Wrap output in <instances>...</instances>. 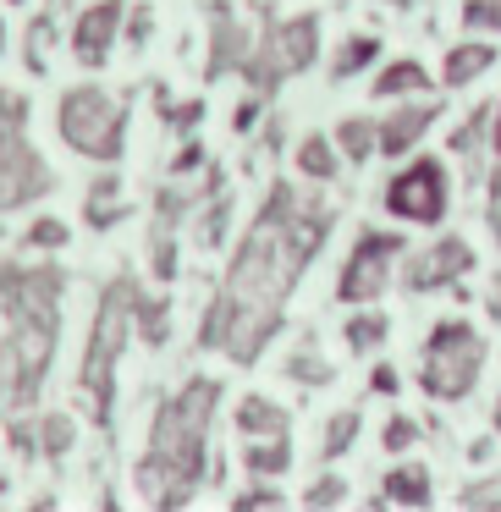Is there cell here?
I'll return each mask as SVG.
<instances>
[{
    "label": "cell",
    "instance_id": "1",
    "mask_svg": "<svg viewBox=\"0 0 501 512\" xmlns=\"http://www.w3.org/2000/svg\"><path fill=\"white\" fill-rule=\"evenodd\" d=\"M336 226V210L292 182H270L259 215L248 221L232 265L221 276V292L210 298L199 325V347L226 353L232 364H259L270 336L287 320V298L314 265Z\"/></svg>",
    "mask_w": 501,
    "mask_h": 512
},
{
    "label": "cell",
    "instance_id": "2",
    "mask_svg": "<svg viewBox=\"0 0 501 512\" xmlns=\"http://www.w3.org/2000/svg\"><path fill=\"white\" fill-rule=\"evenodd\" d=\"M61 292L67 276L56 265H17L0 259V419H17L39 402V386L50 375V358L61 342Z\"/></svg>",
    "mask_w": 501,
    "mask_h": 512
},
{
    "label": "cell",
    "instance_id": "3",
    "mask_svg": "<svg viewBox=\"0 0 501 512\" xmlns=\"http://www.w3.org/2000/svg\"><path fill=\"white\" fill-rule=\"evenodd\" d=\"M221 408V380L193 375L155 408L149 446L138 457V490L155 512H177L204 485V452H210V424Z\"/></svg>",
    "mask_w": 501,
    "mask_h": 512
},
{
    "label": "cell",
    "instance_id": "4",
    "mask_svg": "<svg viewBox=\"0 0 501 512\" xmlns=\"http://www.w3.org/2000/svg\"><path fill=\"white\" fill-rule=\"evenodd\" d=\"M133 303H138V281L133 276H111L94 303V325H89V347H83V397L94 408V424H111L116 413V364H122L127 342H133Z\"/></svg>",
    "mask_w": 501,
    "mask_h": 512
},
{
    "label": "cell",
    "instance_id": "5",
    "mask_svg": "<svg viewBox=\"0 0 501 512\" xmlns=\"http://www.w3.org/2000/svg\"><path fill=\"white\" fill-rule=\"evenodd\" d=\"M56 133L72 155L94 166H116L127 155V100L100 83H78L56 100Z\"/></svg>",
    "mask_w": 501,
    "mask_h": 512
},
{
    "label": "cell",
    "instance_id": "6",
    "mask_svg": "<svg viewBox=\"0 0 501 512\" xmlns=\"http://www.w3.org/2000/svg\"><path fill=\"white\" fill-rule=\"evenodd\" d=\"M314 61H320V12H292V17H270L265 23L254 56H248V67L237 78L248 83V94L270 100L281 83L309 72Z\"/></svg>",
    "mask_w": 501,
    "mask_h": 512
},
{
    "label": "cell",
    "instance_id": "7",
    "mask_svg": "<svg viewBox=\"0 0 501 512\" xmlns=\"http://www.w3.org/2000/svg\"><path fill=\"white\" fill-rule=\"evenodd\" d=\"M485 336L468 320H435L424 336V358H419V386L435 402H463L479 386V369H485Z\"/></svg>",
    "mask_w": 501,
    "mask_h": 512
},
{
    "label": "cell",
    "instance_id": "8",
    "mask_svg": "<svg viewBox=\"0 0 501 512\" xmlns=\"http://www.w3.org/2000/svg\"><path fill=\"white\" fill-rule=\"evenodd\" d=\"M391 221H408V226H441L446 210H452V171L446 160L435 155H413L408 166L391 171L386 193H380Z\"/></svg>",
    "mask_w": 501,
    "mask_h": 512
},
{
    "label": "cell",
    "instance_id": "9",
    "mask_svg": "<svg viewBox=\"0 0 501 512\" xmlns=\"http://www.w3.org/2000/svg\"><path fill=\"white\" fill-rule=\"evenodd\" d=\"M402 232H380V226H369V232H358L353 254H347L342 276H336V298L342 303H375L380 292L391 287V276H397L402 265Z\"/></svg>",
    "mask_w": 501,
    "mask_h": 512
},
{
    "label": "cell",
    "instance_id": "10",
    "mask_svg": "<svg viewBox=\"0 0 501 512\" xmlns=\"http://www.w3.org/2000/svg\"><path fill=\"white\" fill-rule=\"evenodd\" d=\"M50 188H56V171L28 144V127H0V215L45 199Z\"/></svg>",
    "mask_w": 501,
    "mask_h": 512
},
{
    "label": "cell",
    "instance_id": "11",
    "mask_svg": "<svg viewBox=\"0 0 501 512\" xmlns=\"http://www.w3.org/2000/svg\"><path fill=\"white\" fill-rule=\"evenodd\" d=\"M122 28H127V0H89L78 17H72V61H78L83 72H100L111 67L116 45H122Z\"/></svg>",
    "mask_w": 501,
    "mask_h": 512
},
{
    "label": "cell",
    "instance_id": "12",
    "mask_svg": "<svg viewBox=\"0 0 501 512\" xmlns=\"http://www.w3.org/2000/svg\"><path fill=\"white\" fill-rule=\"evenodd\" d=\"M474 270V243L468 237H435L430 248L402 265V287L408 292H441V287H457V281Z\"/></svg>",
    "mask_w": 501,
    "mask_h": 512
},
{
    "label": "cell",
    "instance_id": "13",
    "mask_svg": "<svg viewBox=\"0 0 501 512\" xmlns=\"http://www.w3.org/2000/svg\"><path fill=\"white\" fill-rule=\"evenodd\" d=\"M259 34L248 28V17L237 12V6H226V0H215L210 6V56H204V78H226V72H243L248 56H254Z\"/></svg>",
    "mask_w": 501,
    "mask_h": 512
},
{
    "label": "cell",
    "instance_id": "14",
    "mask_svg": "<svg viewBox=\"0 0 501 512\" xmlns=\"http://www.w3.org/2000/svg\"><path fill=\"white\" fill-rule=\"evenodd\" d=\"M435 122H441V100H397V111L375 122V155H413Z\"/></svg>",
    "mask_w": 501,
    "mask_h": 512
},
{
    "label": "cell",
    "instance_id": "15",
    "mask_svg": "<svg viewBox=\"0 0 501 512\" xmlns=\"http://www.w3.org/2000/svg\"><path fill=\"white\" fill-rule=\"evenodd\" d=\"M501 61V45H490V39H463V45H446L441 56V89H468V83H479L490 67Z\"/></svg>",
    "mask_w": 501,
    "mask_h": 512
},
{
    "label": "cell",
    "instance_id": "16",
    "mask_svg": "<svg viewBox=\"0 0 501 512\" xmlns=\"http://www.w3.org/2000/svg\"><path fill=\"white\" fill-rule=\"evenodd\" d=\"M430 89H435L430 67H424V61H413V56L386 61V67L375 72V83H369V94H375V100H430Z\"/></svg>",
    "mask_w": 501,
    "mask_h": 512
},
{
    "label": "cell",
    "instance_id": "17",
    "mask_svg": "<svg viewBox=\"0 0 501 512\" xmlns=\"http://www.w3.org/2000/svg\"><path fill=\"white\" fill-rule=\"evenodd\" d=\"M380 61V39L375 34H347L331 50V83H353L358 72H369Z\"/></svg>",
    "mask_w": 501,
    "mask_h": 512
},
{
    "label": "cell",
    "instance_id": "18",
    "mask_svg": "<svg viewBox=\"0 0 501 512\" xmlns=\"http://www.w3.org/2000/svg\"><path fill=\"white\" fill-rule=\"evenodd\" d=\"M237 430L254 435V441H276V435H287V408L270 397H243L237 402Z\"/></svg>",
    "mask_w": 501,
    "mask_h": 512
},
{
    "label": "cell",
    "instance_id": "19",
    "mask_svg": "<svg viewBox=\"0 0 501 512\" xmlns=\"http://www.w3.org/2000/svg\"><path fill=\"white\" fill-rule=\"evenodd\" d=\"M83 215H89V226H94V232H111L116 221H127L122 177H94L89 199H83Z\"/></svg>",
    "mask_w": 501,
    "mask_h": 512
},
{
    "label": "cell",
    "instance_id": "20",
    "mask_svg": "<svg viewBox=\"0 0 501 512\" xmlns=\"http://www.w3.org/2000/svg\"><path fill=\"white\" fill-rule=\"evenodd\" d=\"M298 177H309V182H336V171H342V155H336V144L325 133H309V138H298Z\"/></svg>",
    "mask_w": 501,
    "mask_h": 512
},
{
    "label": "cell",
    "instance_id": "21",
    "mask_svg": "<svg viewBox=\"0 0 501 512\" xmlns=\"http://www.w3.org/2000/svg\"><path fill=\"white\" fill-rule=\"evenodd\" d=\"M386 496L397 507H430V468L424 463H397L386 474Z\"/></svg>",
    "mask_w": 501,
    "mask_h": 512
},
{
    "label": "cell",
    "instance_id": "22",
    "mask_svg": "<svg viewBox=\"0 0 501 512\" xmlns=\"http://www.w3.org/2000/svg\"><path fill=\"white\" fill-rule=\"evenodd\" d=\"M331 144H336V155H342V160L364 166V160L375 155V122H369V116H342L336 133H331Z\"/></svg>",
    "mask_w": 501,
    "mask_h": 512
},
{
    "label": "cell",
    "instance_id": "23",
    "mask_svg": "<svg viewBox=\"0 0 501 512\" xmlns=\"http://www.w3.org/2000/svg\"><path fill=\"white\" fill-rule=\"evenodd\" d=\"M133 331L144 336L149 347H160L171 336V303L166 298H149L144 287H138V303H133Z\"/></svg>",
    "mask_w": 501,
    "mask_h": 512
},
{
    "label": "cell",
    "instance_id": "24",
    "mask_svg": "<svg viewBox=\"0 0 501 512\" xmlns=\"http://www.w3.org/2000/svg\"><path fill=\"white\" fill-rule=\"evenodd\" d=\"M287 463H292V441H287V435H276V441H254L243 452V468H248V474H259V479H265V474H287Z\"/></svg>",
    "mask_w": 501,
    "mask_h": 512
},
{
    "label": "cell",
    "instance_id": "25",
    "mask_svg": "<svg viewBox=\"0 0 501 512\" xmlns=\"http://www.w3.org/2000/svg\"><path fill=\"white\" fill-rule=\"evenodd\" d=\"M72 419L67 413H45V419H34V452H45V457H67L72 452Z\"/></svg>",
    "mask_w": 501,
    "mask_h": 512
},
{
    "label": "cell",
    "instance_id": "26",
    "mask_svg": "<svg viewBox=\"0 0 501 512\" xmlns=\"http://www.w3.org/2000/svg\"><path fill=\"white\" fill-rule=\"evenodd\" d=\"M386 336H391V320L380 309H364V314H353V320H347V347H353V353H375Z\"/></svg>",
    "mask_w": 501,
    "mask_h": 512
},
{
    "label": "cell",
    "instance_id": "27",
    "mask_svg": "<svg viewBox=\"0 0 501 512\" xmlns=\"http://www.w3.org/2000/svg\"><path fill=\"white\" fill-rule=\"evenodd\" d=\"M463 28L468 39H501V0H463Z\"/></svg>",
    "mask_w": 501,
    "mask_h": 512
},
{
    "label": "cell",
    "instance_id": "28",
    "mask_svg": "<svg viewBox=\"0 0 501 512\" xmlns=\"http://www.w3.org/2000/svg\"><path fill=\"white\" fill-rule=\"evenodd\" d=\"M353 441H358V413L353 408L331 413V424H325V435H320V457H325V463H336Z\"/></svg>",
    "mask_w": 501,
    "mask_h": 512
},
{
    "label": "cell",
    "instance_id": "29",
    "mask_svg": "<svg viewBox=\"0 0 501 512\" xmlns=\"http://www.w3.org/2000/svg\"><path fill=\"white\" fill-rule=\"evenodd\" d=\"M479 144H490V105H479V111L463 122V133H452V155H463L468 166H474Z\"/></svg>",
    "mask_w": 501,
    "mask_h": 512
},
{
    "label": "cell",
    "instance_id": "30",
    "mask_svg": "<svg viewBox=\"0 0 501 512\" xmlns=\"http://www.w3.org/2000/svg\"><path fill=\"white\" fill-rule=\"evenodd\" d=\"M149 270H155V281L177 276V232H171V226H155V232H149Z\"/></svg>",
    "mask_w": 501,
    "mask_h": 512
},
{
    "label": "cell",
    "instance_id": "31",
    "mask_svg": "<svg viewBox=\"0 0 501 512\" xmlns=\"http://www.w3.org/2000/svg\"><path fill=\"white\" fill-rule=\"evenodd\" d=\"M287 375L298 380V386H331V364H325L320 353H314V347H298V353L287 358Z\"/></svg>",
    "mask_w": 501,
    "mask_h": 512
},
{
    "label": "cell",
    "instance_id": "32",
    "mask_svg": "<svg viewBox=\"0 0 501 512\" xmlns=\"http://www.w3.org/2000/svg\"><path fill=\"white\" fill-rule=\"evenodd\" d=\"M226 221H232V199H226V193H215V199H204L199 243H204V248H221V237H226Z\"/></svg>",
    "mask_w": 501,
    "mask_h": 512
},
{
    "label": "cell",
    "instance_id": "33",
    "mask_svg": "<svg viewBox=\"0 0 501 512\" xmlns=\"http://www.w3.org/2000/svg\"><path fill=\"white\" fill-rule=\"evenodd\" d=\"M342 501H347V479L342 474H320L309 485V496H303V507H309V512H331V507H342Z\"/></svg>",
    "mask_w": 501,
    "mask_h": 512
},
{
    "label": "cell",
    "instance_id": "34",
    "mask_svg": "<svg viewBox=\"0 0 501 512\" xmlns=\"http://www.w3.org/2000/svg\"><path fill=\"white\" fill-rule=\"evenodd\" d=\"M67 221H56V215H39V221L34 226H28V237H23V243L28 248H39V254H56V248H67Z\"/></svg>",
    "mask_w": 501,
    "mask_h": 512
},
{
    "label": "cell",
    "instance_id": "35",
    "mask_svg": "<svg viewBox=\"0 0 501 512\" xmlns=\"http://www.w3.org/2000/svg\"><path fill=\"white\" fill-rule=\"evenodd\" d=\"M160 116H166L177 133H193V127L204 122V100H182V105H171V94H160Z\"/></svg>",
    "mask_w": 501,
    "mask_h": 512
},
{
    "label": "cell",
    "instance_id": "36",
    "mask_svg": "<svg viewBox=\"0 0 501 512\" xmlns=\"http://www.w3.org/2000/svg\"><path fill=\"white\" fill-rule=\"evenodd\" d=\"M149 34H155V12H149L144 0H138V6H127V28H122V45L144 50V45H149Z\"/></svg>",
    "mask_w": 501,
    "mask_h": 512
},
{
    "label": "cell",
    "instance_id": "37",
    "mask_svg": "<svg viewBox=\"0 0 501 512\" xmlns=\"http://www.w3.org/2000/svg\"><path fill=\"white\" fill-rule=\"evenodd\" d=\"M50 34H56V17H39V23L28 28V72H34V78L50 67V61H45V50H50Z\"/></svg>",
    "mask_w": 501,
    "mask_h": 512
},
{
    "label": "cell",
    "instance_id": "38",
    "mask_svg": "<svg viewBox=\"0 0 501 512\" xmlns=\"http://www.w3.org/2000/svg\"><path fill=\"white\" fill-rule=\"evenodd\" d=\"M463 507H468V512H501V479L468 485V490H463Z\"/></svg>",
    "mask_w": 501,
    "mask_h": 512
},
{
    "label": "cell",
    "instance_id": "39",
    "mask_svg": "<svg viewBox=\"0 0 501 512\" xmlns=\"http://www.w3.org/2000/svg\"><path fill=\"white\" fill-rule=\"evenodd\" d=\"M413 441H419V424H413V419H402V413H397V419L386 424V452H408Z\"/></svg>",
    "mask_w": 501,
    "mask_h": 512
},
{
    "label": "cell",
    "instance_id": "40",
    "mask_svg": "<svg viewBox=\"0 0 501 512\" xmlns=\"http://www.w3.org/2000/svg\"><path fill=\"white\" fill-rule=\"evenodd\" d=\"M204 166V144H182L177 160H171V177H188V171Z\"/></svg>",
    "mask_w": 501,
    "mask_h": 512
},
{
    "label": "cell",
    "instance_id": "41",
    "mask_svg": "<svg viewBox=\"0 0 501 512\" xmlns=\"http://www.w3.org/2000/svg\"><path fill=\"white\" fill-rule=\"evenodd\" d=\"M237 512H281V496L276 490H248V496L237 501Z\"/></svg>",
    "mask_w": 501,
    "mask_h": 512
},
{
    "label": "cell",
    "instance_id": "42",
    "mask_svg": "<svg viewBox=\"0 0 501 512\" xmlns=\"http://www.w3.org/2000/svg\"><path fill=\"white\" fill-rule=\"evenodd\" d=\"M485 309H490V314H496V320H501V270H496V276H490V287H485Z\"/></svg>",
    "mask_w": 501,
    "mask_h": 512
},
{
    "label": "cell",
    "instance_id": "43",
    "mask_svg": "<svg viewBox=\"0 0 501 512\" xmlns=\"http://www.w3.org/2000/svg\"><path fill=\"white\" fill-rule=\"evenodd\" d=\"M490 149H496V160H501V100L490 105Z\"/></svg>",
    "mask_w": 501,
    "mask_h": 512
},
{
    "label": "cell",
    "instance_id": "44",
    "mask_svg": "<svg viewBox=\"0 0 501 512\" xmlns=\"http://www.w3.org/2000/svg\"><path fill=\"white\" fill-rule=\"evenodd\" d=\"M485 193H490V204H501V160L490 166V177H485Z\"/></svg>",
    "mask_w": 501,
    "mask_h": 512
},
{
    "label": "cell",
    "instance_id": "45",
    "mask_svg": "<svg viewBox=\"0 0 501 512\" xmlns=\"http://www.w3.org/2000/svg\"><path fill=\"white\" fill-rule=\"evenodd\" d=\"M375 391H397V369L380 364V369H375Z\"/></svg>",
    "mask_w": 501,
    "mask_h": 512
},
{
    "label": "cell",
    "instance_id": "46",
    "mask_svg": "<svg viewBox=\"0 0 501 512\" xmlns=\"http://www.w3.org/2000/svg\"><path fill=\"white\" fill-rule=\"evenodd\" d=\"M380 6H391V12H413L419 0H380Z\"/></svg>",
    "mask_w": 501,
    "mask_h": 512
},
{
    "label": "cell",
    "instance_id": "47",
    "mask_svg": "<svg viewBox=\"0 0 501 512\" xmlns=\"http://www.w3.org/2000/svg\"><path fill=\"white\" fill-rule=\"evenodd\" d=\"M490 232H496V243H501V204H490Z\"/></svg>",
    "mask_w": 501,
    "mask_h": 512
},
{
    "label": "cell",
    "instance_id": "48",
    "mask_svg": "<svg viewBox=\"0 0 501 512\" xmlns=\"http://www.w3.org/2000/svg\"><path fill=\"white\" fill-rule=\"evenodd\" d=\"M94 512H122V507H116V496H100V507H94Z\"/></svg>",
    "mask_w": 501,
    "mask_h": 512
},
{
    "label": "cell",
    "instance_id": "49",
    "mask_svg": "<svg viewBox=\"0 0 501 512\" xmlns=\"http://www.w3.org/2000/svg\"><path fill=\"white\" fill-rule=\"evenodd\" d=\"M0 56H6V17H0Z\"/></svg>",
    "mask_w": 501,
    "mask_h": 512
},
{
    "label": "cell",
    "instance_id": "50",
    "mask_svg": "<svg viewBox=\"0 0 501 512\" xmlns=\"http://www.w3.org/2000/svg\"><path fill=\"white\" fill-rule=\"evenodd\" d=\"M496 435H501V397H496Z\"/></svg>",
    "mask_w": 501,
    "mask_h": 512
},
{
    "label": "cell",
    "instance_id": "51",
    "mask_svg": "<svg viewBox=\"0 0 501 512\" xmlns=\"http://www.w3.org/2000/svg\"><path fill=\"white\" fill-rule=\"evenodd\" d=\"M364 512H380V507H364Z\"/></svg>",
    "mask_w": 501,
    "mask_h": 512
},
{
    "label": "cell",
    "instance_id": "52",
    "mask_svg": "<svg viewBox=\"0 0 501 512\" xmlns=\"http://www.w3.org/2000/svg\"><path fill=\"white\" fill-rule=\"evenodd\" d=\"M0 320H6V309H0Z\"/></svg>",
    "mask_w": 501,
    "mask_h": 512
}]
</instances>
